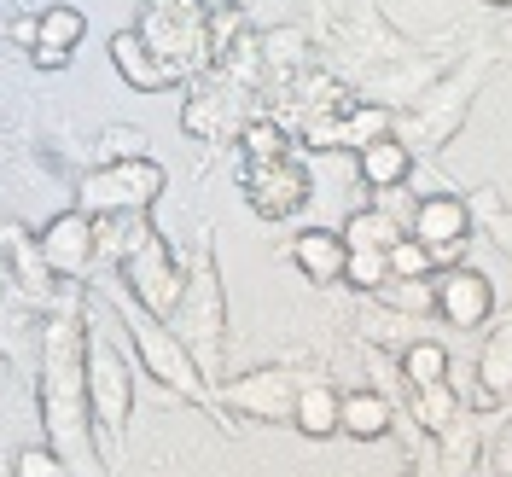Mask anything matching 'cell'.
<instances>
[{"mask_svg": "<svg viewBox=\"0 0 512 477\" xmlns=\"http://www.w3.org/2000/svg\"><path fill=\"white\" fill-rule=\"evenodd\" d=\"M41 425L76 477H105L94 408H88V320H82V309H53L41 326Z\"/></svg>", "mask_w": 512, "mask_h": 477, "instance_id": "cell-1", "label": "cell"}, {"mask_svg": "<svg viewBox=\"0 0 512 477\" xmlns=\"http://www.w3.org/2000/svg\"><path fill=\"white\" fill-rule=\"evenodd\" d=\"M134 30L152 41V53L169 64L175 82L216 64V35H210V6L204 0H175V6H140Z\"/></svg>", "mask_w": 512, "mask_h": 477, "instance_id": "cell-2", "label": "cell"}, {"mask_svg": "<svg viewBox=\"0 0 512 477\" xmlns=\"http://www.w3.org/2000/svg\"><path fill=\"white\" fill-rule=\"evenodd\" d=\"M169 326H175V338L192 350V361L204 367V379H216V367H222V274H216V256L210 251L192 262L187 291H181Z\"/></svg>", "mask_w": 512, "mask_h": 477, "instance_id": "cell-3", "label": "cell"}, {"mask_svg": "<svg viewBox=\"0 0 512 477\" xmlns=\"http://www.w3.org/2000/svg\"><path fill=\"white\" fill-rule=\"evenodd\" d=\"M128 338H134V355H140V367L152 373L158 384H169L175 396H187V402H210V379H204V367L192 361V350L175 338V326H163V315L152 309H140L134 297H128Z\"/></svg>", "mask_w": 512, "mask_h": 477, "instance_id": "cell-4", "label": "cell"}, {"mask_svg": "<svg viewBox=\"0 0 512 477\" xmlns=\"http://www.w3.org/2000/svg\"><path fill=\"white\" fill-rule=\"evenodd\" d=\"M123 286L128 297L140 303V309H152V315H175V303H181V291H187V274H181V262L169 251V239H163L158 227H146L134 216L128 227V251H123Z\"/></svg>", "mask_w": 512, "mask_h": 477, "instance_id": "cell-5", "label": "cell"}, {"mask_svg": "<svg viewBox=\"0 0 512 477\" xmlns=\"http://www.w3.org/2000/svg\"><path fill=\"white\" fill-rule=\"evenodd\" d=\"M163 187H169L163 163L117 158V163H99L94 175H82L76 210H88V216H146V210L163 198Z\"/></svg>", "mask_w": 512, "mask_h": 477, "instance_id": "cell-6", "label": "cell"}, {"mask_svg": "<svg viewBox=\"0 0 512 477\" xmlns=\"http://www.w3.org/2000/svg\"><path fill=\"white\" fill-rule=\"evenodd\" d=\"M88 408H94V437L117 443L134 408V379L123 367V350H111L105 338H88Z\"/></svg>", "mask_w": 512, "mask_h": 477, "instance_id": "cell-7", "label": "cell"}, {"mask_svg": "<svg viewBox=\"0 0 512 477\" xmlns=\"http://www.w3.org/2000/svg\"><path fill=\"white\" fill-rule=\"evenodd\" d=\"M431 309L454 326V332H478L495 315V280L472 268V262H454V268H437L431 274Z\"/></svg>", "mask_w": 512, "mask_h": 477, "instance_id": "cell-8", "label": "cell"}, {"mask_svg": "<svg viewBox=\"0 0 512 477\" xmlns=\"http://www.w3.org/2000/svg\"><path fill=\"white\" fill-rule=\"evenodd\" d=\"M309 163L297 158H268V163H245V198L262 222H286L309 204Z\"/></svg>", "mask_w": 512, "mask_h": 477, "instance_id": "cell-9", "label": "cell"}, {"mask_svg": "<svg viewBox=\"0 0 512 477\" xmlns=\"http://www.w3.org/2000/svg\"><path fill=\"white\" fill-rule=\"evenodd\" d=\"M408 233L431 245L437 268H454L460 251H466V239H472V204L460 192H425L414 204V216H408Z\"/></svg>", "mask_w": 512, "mask_h": 477, "instance_id": "cell-10", "label": "cell"}, {"mask_svg": "<svg viewBox=\"0 0 512 477\" xmlns=\"http://www.w3.org/2000/svg\"><path fill=\"white\" fill-rule=\"evenodd\" d=\"M303 384H309V373H291V367H256V373H245V379L227 384L222 402L227 408H239V414H256V419H291Z\"/></svg>", "mask_w": 512, "mask_h": 477, "instance_id": "cell-11", "label": "cell"}, {"mask_svg": "<svg viewBox=\"0 0 512 477\" xmlns=\"http://www.w3.org/2000/svg\"><path fill=\"white\" fill-rule=\"evenodd\" d=\"M41 256H47V268L59 274V280H76V274H88V262L99 251V222L88 210H64L53 222L41 227Z\"/></svg>", "mask_w": 512, "mask_h": 477, "instance_id": "cell-12", "label": "cell"}, {"mask_svg": "<svg viewBox=\"0 0 512 477\" xmlns=\"http://www.w3.org/2000/svg\"><path fill=\"white\" fill-rule=\"evenodd\" d=\"M82 35H88V18L76 12V6H47L41 12V35H35L30 47V64L35 70H64V64L76 59V47H82Z\"/></svg>", "mask_w": 512, "mask_h": 477, "instance_id": "cell-13", "label": "cell"}, {"mask_svg": "<svg viewBox=\"0 0 512 477\" xmlns=\"http://www.w3.org/2000/svg\"><path fill=\"white\" fill-rule=\"evenodd\" d=\"M291 262H297L315 286H338L344 268H350V239H344L338 227H309V233H297Z\"/></svg>", "mask_w": 512, "mask_h": 477, "instance_id": "cell-14", "label": "cell"}, {"mask_svg": "<svg viewBox=\"0 0 512 477\" xmlns=\"http://www.w3.org/2000/svg\"><path fill=\"white\" fill-rule=\"evenodd\" d=\"M111 64L123 70V82L134 88V94H163L175 76H169V64L152 53V41L140 30H117L111 35Z\"/></svg>", "mask_w": 512, "mask_h": 477, "instance_id": "cell-15", "label": "cell"}, {"mask_svg": "<svg viewBox=\"0 0 512 477\" xmlns=\"http://www.w3.org/2000/svg\"><path fill=\"white\" fill-rule=\"evenodd\" d=\"M478 396L483 402H512V309L489 326L478 350Z\"/></svg>", "mask_w": 512, "mask_h": 477, "instance_id": "cell-16", "label": "cell"}, {"mask_svg": "<svg viewBox=\"0 0 512 477\" xmlns=\"http://www.w3.org/2000/svg\"><path fill=\"white\" fill-rule=\"evenodd\" d=\"M355 169H361V181H367L373 192L402 187V181H408V169H414V146H408L402 134H379L373 146H361V152H355Z\"/></svg>", "mask_w": 512, "mask_h": 477, "instance_id": "cell-17", "label": "cell"}, {"mask_svg": "<svg viewBox=\"0 0 512 477\" xmlns=\"http://www.w3.org/2000/svg\"><path fill=\"white\" fill-rule=\"evenodd\" d=\"M291 425L309 437V443H320V437H332V431H344V396L332 390L326 379H309L303 390H297V408H291Z\"/></svg>", "mask_w": 512, "mask_h": 477, "instance_id": "cell-18", "label": "cell"}, {"mask_svg": "<svg viewBox=\"0 0 512 477\" xmlns=\"http://www.w3.org/2000/svg\"><path fill=\"white\" fill-rule=\"evenodd\" d=\"M390 425H396V408L379 390H350L344 396V431L355 443H379V437H390Z\"/></svg>", "mask_w": 512, "mask_h": 477, "instance_id": "cell-19", "label": "cell"}, {"mask_svg": "<svg viewBox=\"0 0 512 477\" xmlns=\"http://www.w3.org/2000/svg\"><path fill=\"white\" fill-rule=\"evenodd\" d=\"M408 396H414V414H419V431H425V437H448V425L466 414L448 379L443 384H419V390H408Z\"/></svg>", "mask_w": 512, "mask_h": 477, "instance_id": "cell-20", "label": "cell"}, {"mask_svg": "<svg viewBox=\"0 0 512 477\" xmlns=\"http://www.w3.org/2000/svg\"><path fill=\"white\" fill-rule=\"evenodd\" d=\"M402 233H408V227H402V216H390V210H355L350 222H344L350 251H390Z\"/></svg>", "mask_w": 512, "mask_h": 477, "instance_id": "cell-21", "label": "cell"}, {"mask_svg": "<svg viewBox=\"0 0 512 477\" xmlns=\"http://www.w3.org/2000/svg\"><path fill=\"white\" fill-rule=\"evenodd\" d=\"M291 140H297V134H286L280 117H251V123L239 128V152H245V163L291 158Z\"/></svg>", "mask_w": 512, "mask_h": 477, "instance_id": "cell-22", "label": "cell"}, {"mask_svg": "<svg viewBox=\"0 0 512 477\" xmlns=\"http://www.w3.org/2000/svg\"><path fill=\"white\" fill-rule=\"evenodd\" d=\"M448 350L443 344H431V338H419V344H402V379H408V390H419V384H443L448 379Z\"/></svg>", "mask_w": 512, "mask_h": 477, "instance_id": "cell-23", "label": "cell"}, {"mask_svg": "<svg viewBox=\"0 0 512 477\" xmlns=\"http://www.w3.org/2000/svg\"><path fill=\"white\" fill-rule=\"evenodd\" d=\"M390 280H431L437 274V256H431V245L425 239H414V233H402L396 245H390Z\"/></svg>", "mask_w": 512, "mask_h": 477, "instance_id": "cell-24", "label": "cell"}, {"mask_svg": "<svg viewBox=\"0 0 512 477\" xmlns=\"http://www.w3.org/2000/svg\"><path fill=\"white\" fill-rule=\"evenodd\" d=\"M344 286L367 291V297H379L390 286V256L384 251H350V268H344Z\"/></svg>", "mask_w": 512, "mask_h": 477, "instance_id": "cell-25", "label": "cell"}, {"mask_svg": "<svg viewBox=\"0 0 512 477\" xmlns=\"http://www.w3.org/2000/svg\"><path fill=\"white\" fill-rule=\"evenodd\" d=\"M12 477H70V466L59 460V448H18L12 454Z\"/></svg>", "mask_w": 512, "mask_h": 477, "instance_id": "cell-26", "label": "cell"}, {"mask_svg": "<svg viewBox=\"0 0 512 477\" xmlns=\"http://www.w3.org/2000/svg\"><path fill=\"white\" fill-rule=\"evenodd\" d=\"M483 460H489V472H495V477H512V419L495 431V437H489Z\"/></svg>", "mask_w": 512, "mask_h": 477, "instance_id": "cell-27", "label": "cell"}, {"mask_svg": "<svg viewBox=\"0 0 512 477\" xmlns=\"http://www.w3.org/2000/svg\"><path fill=\"white\" fill-rule=\"evenodd\" d=\"M117 158H146V152H140V128H111V134H105V163H117Z\"/></svg>", "mask_w": 512, "mask_h": 477, "instance_id": "cell-28", "label": "cell"}, {"mask_svg": "<svg viewBox=\"0 0 512 477\" xmlns=\"http://www.w3.org/2000/svg\"><path fill=\"white\" fill-rule=\"evenodd\" d=\"M35 35H41V18H12V24H6V41H12L18 53H30Z\"/></svg>", "mask_w": 512, "mask_h": 477, "instance_id": "cell-29", "label": "cell"}, {"mask_svg": "<svg viewBox=\"0 0 512 477\" xmlns=\"http://www.w3.org/2000/svg\"><path fill=\"white\" fill-rule=\"evenodd\" d=\"M419 477H448L443 472V454H431V448H425V454H419Z\"/></svg>", "mask_w": 512, "mask_h": 477, "instance_id": "cell-30", "label": "cell"}, {"mask_svg": "<svg viewBox=\"0 0 512 477\" xmlns=\"http://www.w3.org/2000/svg\"><path fill=\"white\" fill-rule=\"evenodd\" d=\"M140 6H175V0H140Z\"/></svg>", "mask_w": 512, "mask_h": 477, "instance_id": "cell-31", "label": "cell"}, {"mask_svg": "<svg viewBox=\"0 0 512 477\" xmlns=\"http://www.w3.org/2000/svg\"><path fill=\"white\" fill-rule=\"evenodd\" d=\"M483 6H512V0H483Z\"/></svg>", "mask_w": 512, "mask_h": 477, "instance_id": "cell-32", "label": "cell"}]
</instances>
